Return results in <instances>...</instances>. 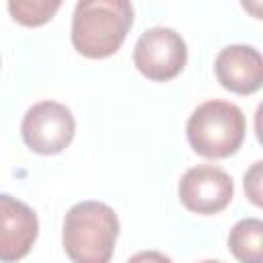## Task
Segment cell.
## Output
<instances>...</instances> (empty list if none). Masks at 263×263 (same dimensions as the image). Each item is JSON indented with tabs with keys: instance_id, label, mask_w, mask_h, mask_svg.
<instances>
[{
	"instance_id": "cell-1",
	"label": "cell",
	"mask_w": 263,
	"mask_h": 263,
	"mask_svg": "<svg viewBox=\"0 0 263 263\" xmlns=\"http://www.w3.org/2000/svg\"><path fill=\"white\" fill-rule=\"evenodd\" d=\"M134 23V6L125 0H84L72 14V45L90 60L113 55Z\"/></svg>"
},
{
	"instance_id": "cell-2",
	"label": "cell",
	"mask_w": 263,
	"mask_h": 263,
	"mask_svg": "<svg viewBox=\"0 0 263 263\" xmlns=\"http://www.w3.org/2000/svg\"><path fill=\"white\" fill-rule=\"evenodd\" d=\"M119 234L111 205L95 199L74 203L64 218L62 245L72 263H109Z\"/></svg>"
},
{
	"instance_id": "cell-3",
	"label": "cell",
	"mask_w": 263,
	"mask_h": 263,
	"mask_svg": "<svg viewBox=\"0 0 263 263\" xmlns=\"http://www.w3.org/2000/svg\"><path fill=\"white\" fill-rule=\"evenodd\" d=\"M247 132V119L238 105L210 99L193 109L187 119V140L195 154L203 158L232 156Z\"/></svg>"
},
{
	"instance_id": "cell-4",
	"label": "cell",
	"mask_w": 263,
	"mask_h": 263,
	"mask_svg": "<svg viewBox=\"0 0 263 263\" xmlns=\"http://www.w3.org/2000/svg\"><path fill=\"white\" fill-rule=\"evenodd\" d=\"M76 132V121L72 111L58 101H39L27 109L21 136L29 150L51 156L60 154L70 146Z\"/></svg>"
},
{
	"instance_id": "cell-5",
	"label": "cell",
	"mask_w": 263,
	"mask_h": 263,
	"mask_svg": "<svg viewBox=\"0 0 263 263\" xmlns=\"http://www.w3.org/2000/svg\"><path fill=\"white\" fill-rule=\"evenodd\" d=\"M187 64L185 39L168 27L146 29L134 47V66L154 82H166L183 72Z\"/></svg>"
},
{
	"instance_id": "cell-6",
	"label": "cell",
	"mask_w": 263,
	"mask_h": 263,
	"mask_svg": "<svg viewBox=\"0 0 263 263\" xmlns=\"http://www.w3.org/2000/svg\"><path fill=\"white\" fill-rule=\"evenodd\" d=\"M234 195L232 177L214 164H197L185 171L179 181L181 203L195 214L212 216L222 212Z\"/></svg>"
},
{
	"instance_id": "cell-7",
	"label": "cell",
	"mask_w": 263,
	"mask_h": 263,
	"mask_svg": "<svg viewBox=\"0 0 263 263\" xmlns=\"http://www.w3.org/2000/svg\"><path fill=\"white\" fill-rule=\"evenodd\" d=\"M39 234V220L25 201L0 193V261L16 263L29 255Z\"/></svg>"
},
{
	"instance_id": "cell-8",
	"label": "cell",
	"mask_w": 263,
	"mask_h": 263,
	"mask_svg": "<svg viewBox=\"0 0 263 263\" xmlns=\"http://www.w3.org/2000/svg\"><path fill=\"white\" fill-rule=\"evenodd\" d=\"M214 70L218 82L234 95H253L263 84V58L253 45L236 43L220 49Z\"/></svg>"
},
{
	"instance_id": "cell-9",
	"label": "cell",
	"mask_w": 263,
	"mask_h": 263,
	"mask_svg": "<svg viewBox=\"0 0 263 263\" xmlns=\"http://www.w3.org/2000/svg\"><path fill=\"white\" fill-rule=\"evenodd\" d=\"M228 249L240 263H263V222L242 218L228 232Z\"/></svg>"
},
{
	"instance_id": "cell-10",
	"label": "cell",
	"mask_w": 263,
	"mask_h": 263,
	"mask_svg": "<svg viewBox=\"0 0 263 263\" xmlns=\"http://www.w3.org/2000/svg\"><path fill=\"white\" fill-rule=\"evenodd\" d=\"M60 6V0H10L8 12L16 23L25 27H39L51 21Z\"/></svg>"
},
{
	"instance_id": "cell-11",
	"label": "cell",
	"mask_w": 263,
	"mask_h": 263,
	"mask_svg": "<svg viewBox=\"0 0 263 263\" xmlns=\"http://www.w3.org/2000/svg\"><path fill=\"white\" fill-rule=\"evenodd\" d=\"M261 160H257L247 173H245V191L247 197L259 208L261 205Z\"/></svg>"
},
{
	"instance_id": "cell-12",
	"label": "cell",
	"mask_w": 263,
	"mask_h": 263,
	"mask_svg": "<svg viewBox=\"0 0 263 263\" xmlns=\"http://www.w3.org/2000/svg\"><path fill=\"white\" fill-rule=\"evenodd\" d=\"M127 263H173L171 257H166L160 251H140L127 259Z\"/></svg>"
},
{
	"instance_id": "cell-13",
	"label": "cell",
	"mask_w": 263,
	"mask_h": 263,
	"mask_svg": "<svg viewBox=\"0 0 263 263\" xmlns=\"http://www.w3.org/2000/svg\"><path fill=\"white\" fill-rule=\"evenodd\" d=\"M199 263H222V261H218V259H203V261H199Z\"/></svg>"
}]
</instances>
